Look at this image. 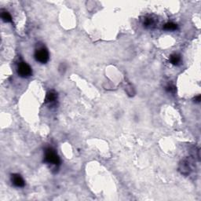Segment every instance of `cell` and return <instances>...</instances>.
I'll use <instances>...</instances> for the list:
<instances>
[{
  "label": "cell",
  "mask_w": 201,
  "mask_h": 201,
  "mask_svg": "<svg viewBox=\"0 0 201 201\" xmlns=\"http://www.w3.org/2000/svg\"><path fill=\"white\" fill-rule=\"evenodd\" d=\"M57 98H58V94H57V93L53 91H50V92H48L47 94H46L45 102L46 103H53V102H54V101L57 100Z\"/></svg>",
  "instance_id": "5"
},
{
  "label": "cell",
  "mask_w": 201,
  "mask_h": 201,
  "mask_svg": "<svg viewBox=\"0 0 201 201\" xmlns=\"http://www.w3.org/2000/svg\"><path fill=\"white\" fill-rule=\"evenodd\" d=\"M11 181L13 185L17 187H24L25 185V182L23 178L18 174H13L11 175Z\"/></svg>",
  "instance_id": "4"
},
{
  "label": "cell",
  "mask_w": 201,
  "mask_h": 201,
  "mask_svg": "<svg viewBox=\"0 0 201 201\" xmlns=\"http://www.w3.org/2000/svg\"><path fill=\"white\" fill-rule=\"evenodd\" d=\"M17 72H18V75L20 77L25 78V77H29L32 75V70L26 62H20L18 65Z\"/></svg>",
  "instance_id": "3"
},
{
  "label": "cell",
  "mask_w": 201,
  "mask_h": 201,
  "mask_svg": "<svg viewBox=\"0 0 201 201\" xmlns=\"http://www.w3.org/2000/svg\"><path fill=\"white\" fill-rule=\"evenodd\" d=\"M170 61L171 62L172 65H178L181 62V57L177 54H174L170 57Z\"/></svg>",
  "instance_id": "6"
},
{
  "label": "cell",
  "mask_w": 201,
  "mask_h": 201,
  "mask_svg": "<svg viewBox=\"0 0 201 201\" xmlns=\"http://www.w3.org/2000/svg\"><path fill=\"white\" fill-rule=\"evenodd\" d=\"M195 100H196V102H200V95H199V96H197L196 97H195Z\"/></svg>",
  "instance_id": "11"
},
{
  "label": "cell",
  "mask_w": 201,
  "mask_h": 201,
  "mask_svg": "<svg viewBox=\"0 0 201 201\" xmlns=\"http://www.w3.org/2000/svg\"><path fill=\"white\" fill-rule=\"evenodd\" d=\"M166 91H167V92H170V93H175V91H176V88L173 85H168L166 87Z\"/></svg>",
  "instance_id": "10"
},
{
  "label": "cell",
  "mask_w": 201,
  "mask_h": 201,
  "mask_svg": "<svg viewBox=\"0 0 201 201\" xmlns=\"http://www.w3.org/2000/svg\"><path fill=\"white\" fill-rule=\"evenodd\" d=\"M49 52L46 47H40L37 49L35 52V58L37 61L42 64H45L49 61Z\"/></svg>",
  "instance_id": "2"
},
{
  "label": "cell",
  "mask_w": 201,
  "mask_h": 201,
  "mask_svg": "<svg viewBox=\"0 0 201 201\" xmlns=\"http://www.w3.org/2000/svg\"><path fill=\"white\" fill-rule=\"evenodd\" d=\"M1 17H2V19L3 20L4 22H11L12 21V17L11 15L10 14L9 12L7 11H3L1 13Z\"/></svg>",
  "instance_id": "8"
},
{
  "label": "cell",
  "mask_w": 201,
  "mask_h": 201,
  "mask_svg": "<svg viewBox=\"0 0 201 201\" xmlns=\"http://www.w3.org/2000/svg\"><path fill=\"white\" fill-rule=\"evenodd\" d=\"M45 161L53 165L58 166L60 164V158L54 149H53L52 148L46 149Z\"/></svg>",
  "instance_id": "1"
},
{
  "label": "cell",
  "mask_w": 201,
  "mask_h": 201,
  "mask_svg": "<svg viewBox=\"0 0 201 201\" xmlns=\"http://www.w3.org/2000/svg\"><path fill=\"white\" fill-rule=\"evenodd\" d=\"M155 24H156V21H155V20L153 19L152 17H145V18L144 19V21H143L144 26L147 27V28H151V27L153 26Z\"/></svg>",
  "instance_id": "7"
},
{
  "label": "cell",
  "mask_w": 201,
  "mask_h": 201,
  "mask_svg": "<svg viewBox=\"0 0 201 201\" xmlns=\"http://www.w3.org/2000/svg\"><path fill=\"white\" fill-rule=\"evenodd\" d=\"M178 28L177 24H175L172 22H168L164 24L163 26V29L167 30V31H175Z\"/></svg>",
  "instance_id": "9"
}]
</instances>
